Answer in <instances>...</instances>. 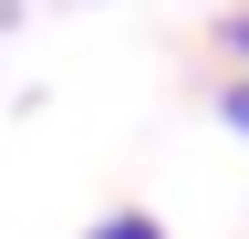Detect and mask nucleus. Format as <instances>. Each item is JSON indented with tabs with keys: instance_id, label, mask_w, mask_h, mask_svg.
<instances>
[{
	"instance_id": "f257e3e1",
	"label": "nucleus",
	"mask_w": 249,
	"mask_h": 239,
	"mask_svg": "<svg viewBox=\"0 0 249 239\" xmlns=\"http://www.w3.org/2000/svg\"><path fill=\"white\" fill-rule=\"evenodd\" d=\"M93 239H156V219H104Z\"/></svg>"
},
{
	"instance_id": "f03ea898",
	"label": "nucleus",
	"mask_w": 249,
	"mask_h": 239,
	"mask_svg": "<svg viewBox=\"0 0 249 239\" xmlns=\"http://www.w3.org/2000/svg\"><path fill=\"white\" fill-rule=\"evenodd\" d=\"M229 125H249V83H229Z\"/></svg>"
},
{
	"instance_id": "7ed1b4c3",
	"label": "nucleus",
	"mask_w": 249,
	"mask_h": 239,
	"mask_svg": "<svg viewBox=\"0 0 249 239\" xmlns=\"http://www.w3.org/2000/svg\"><path fill=\"white\" fill-rule=\"evenodd\" d=\"M229 42H239V52H249V21H239V32H229Z\"/></svg>"
}]
</instances>
